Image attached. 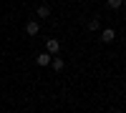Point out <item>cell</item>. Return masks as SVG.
Here are the masks:
<instances>
[{
    "label": "cell",
    "mask_w": 126,
    "mask_h": 113,
    "mask_svg": "<svg viewBox=\"0 0 126 113\" xmlns=\"http://www.w3.org/2000/svg\"><path fill=\"white\" fill-rule=\"evenodd\" d=\"M101 40H103V43H113V40H116V30H113V28H106V30L101 33Z\"/></svg>",
    "instance_id": "1"
},
{
    "label": "cell",
    "mask_w": 126,
    "mask_h": 113,
    "mask_svg": "<svg viewBox=\"0 0 126 113\" xmlns=\"http://www.w3.org/2000/svg\"><path fill=\"white\" fill-rule=\"evenodd\" d=\"M38 30H40L38 20H28V23H25V33L28 35H38Z\"/></svg>",
    "instance_id": "2"
},
{
    "label": "cell",
    "mask_w": 126,
    "mask_h": 113,
    "mask_svg": "<svg viewBox=\"0 0 126 113\" xmlns=\"http://www.w3.org/2000/svg\"><path fill=\"white\" fill-rule=\"evenodd\" d=\"M46 48H48V53H50V55H58V50H61V43H58L56 38H50L48 43H46Z\"/></svg>",
    "instance_id": "3"
},
{
    "label": "cell",
    "mask_w": 126,
    "mask_h": 113,
    "mask_svg": "<svg viewBox=\"0 0 126 113\" xmlns=\"http://www.w3.org/2000/svg\"><path fill=\"white\" fill-rule=\"evenodd\" d=\"M50 68H53L56 73H61V70L66 68V63H63V58H58V55H53V58H50Z\"/></svg>",
    "instance_id": "4"
},
{
    "label": "cell",
    "mask_w": 126,
    "mask_h": 113,
    "mask_svg": "<svg viewBox=\"0 0 126 113\" xmlns=\"http://www.w3.org/2000/svg\"><path fill=\"white\" fill-rule=\"evenodd\" d=\"M50 58H53L50 53H40V55L35 58V63H38V65H50Z\"/></svg>",
    "instance_id": "5"
},
{
    "label": "cell",
    "mask_w": 126,
    "mask_h": 113,
    "mask_svg": "<svg viewBox=\"0 0 126 113\" xmlns=\"http://www.w3.org/2000/svg\"><path fill=\"white\" fill-rule=\"evenodd\" d=\"M35 15H38V18H48V15H50V5H40V8L35 10Z\"/></svg>",
    "instance_id": "6"
},
{
    "label": "cell",
    "mask_w": 126,
    "mask_h": 113,
    "mask_svg": "<svg viewBox=\"0 0 126 113\" xmlns=\"http://www.w3.org/2000/svg\"><path fill=\"white\" fill-rule=\"evenodd\" d=\"M98 28H101V20H98V18L88 20V30H98Z\"/></svg>",
    "instance_id": "7"
},
{
    "label": "cell",
    "mask_w": 126,
    "mask_h": 113,
    "mask_svg": "<svg viewBox=\"0 0 126 113\" xmlns=\"http://www.w3.org/2000/svg\"><path fill=\"white\" fill-rule=\"evenodd\" d=\"M106 3H109V8H113V10L121 8V0H106Z\"/></svg>",
    "instance_id": "8"
},
{
    "label": "cell",
    "mask_w": 126,
    "mask_h": 113,
    "mask_svg": "<svg viewBox=\"0 0 126 113\" xmlns=\"http://www.w3.org/2000/svg\"><path fill=\"white\" fill-rule=\"evenodd\" d=\"M121 5H126V0H121Z\"/></svg>",
    "instance_id": "9"
}]
</instances>
